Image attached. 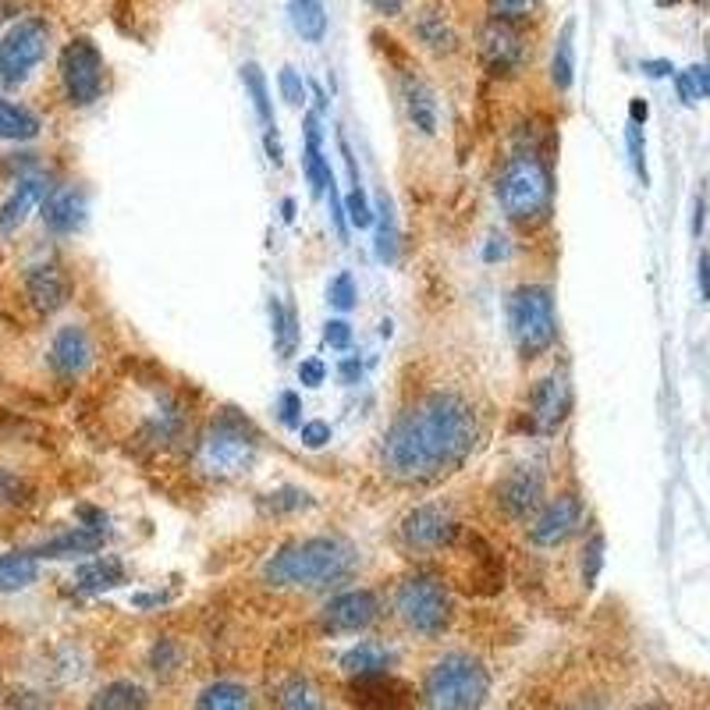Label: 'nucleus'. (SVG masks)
<instances>
[{"mask_svg":"<svg viewBox=\"0 0 710 710\" xmlns=\"http://www.w3.org/2000/svg\"><path fill=\"white\" fill-rule=\"evenodd\" d=\"M97 359V348H93V338L83 324H64L50 338V348H47V363L61 380H75L83 377L89 366Z\"/></svg>","mask_w":710,"mask_h":710,"instance_id":"2eb2a0df","label":"nucleus"},{"mask_svg":"<svg viewBox=\"0 0 710 710\" xmlns=\"http://www.w3.org/2000/svg\"><path fill=\"white\" fill-rule=\"evenodd\" d=\"M458 533H462V525L452 516V508L441 502L419 505L402 519V541L409 550H444L458 541Z\"/></svg>","mask_w":710,"mask_h":710,"instance_id":"9d476101","label":"nucleus"},{"mask_svg":"<svg viewBox=\"0 0 710 710\" xmlns=\"http://www.w3.org/2000/svg\"><path fill=\"white\" fill-rule=\"evenodd\" d=\"M327 200H331V220H334V228H338V239L345 242V239H348V217H345V200L338 195L334 181L327 186Z\"/></svg>","mask_w":710,"mask_h":710,"instance_id":"a18cd8bd","label":"nucleus"},{"mask_svg":"<svg viewBox=\"0 0 710 710\" xmlns=\"http://www.w3.org/2000/svg\"><path fill=\"white\" fill-rule=\"evenodd\" d=\"M480 58L494 75H516L525 61V33L516 22L486 18L480 25Z\"/></svg>","mask_w":710,"mask_h":710,"instance_id":"f8f14e48","label":"nucleus"},{"mask_svg":"<svg viewBox=\"0 0 710 710\" xmlns=\"http://www.w3.org/2000/svg\"><path fill=\"white\" fill-rule=\"evenodd\" d=\"M89 710H150V696L142 686H136V682H111V686H103L97 696H93V703H89Z\"/></svg>","mask_w":710,"mask_h":710,"instance_id":"c756f323","label":"nucleus"},{"mask_svg":"<svg viewBox=\"0 0 710 710\" xmlns=\"http://www.w3.org/2000/svg\"><path fill=\"white\" fill-rule=\"evenodd\" d=\"M278 89H281V100L292 103V107H302V103H306V83H302V75L292 68V64H284L281 68Z\"/></svg>","mask_w":710,"mask_h":710,"instance_id":"a19ab883","label":"nucleus"},{"mask_svg":"<svg viewBox=\"0 0 710 710\" xmlns=\"http://www.w3.org/2000/svg\"><path fill=\"white\" fill-rule=\"evenodd\" d=\"M39 217H43L50 234H75L86 225V192L78 186L50 189L43 206H39Z\"/></svg>","mask_w":710,"mask_h":710,"instance_id":"aec40b11","label":"nucleus"},{"mask_svg":"<svg viewBox=\"0 0 710 710\" xmlns=\"http://www.w3.org/2000/svg\"><path fill=\"white\" fill-rule=\"evenodd\" d=\"M107 544V530H93V525H75V530L50 536V541L33 547V558H83L97 555Z\"/></svg>","mask_w":710,"mask_h":710,"instance_id":"4be33fe9","label":"nucleus"},{"mask_svg":"<svg viewBox=\"0 0 710 710\" xmlns=\"http://www.w3.org/2000/svg\"><path fill=\"white\" fill-rule=\"evenodd\" d=\"M50 50V25L43 18H22L18 25H11L8 36L0 39V86L15 89L25 78L33 75V68L47 58Z\"/></svg>","mask_w":710,"mask_h":710,"instance_id":"6e6552de","label":"nucleus"},{"mask_svg":"<svg viewBox=\"0 0 710 710\" xmlns=\"http://www.w3.org/2000/svg\"><path fill=\"white\" fill-rule=\"evenodd\" d=\"M600 569H604V536L594 533L586 541V547H583V583H586V589L597 586Z\"/></svg>","mask_w":710,"mask_h":710,"instance_id":"58836bf2","label":"nucleus"},{"mask_svg":"<svg viewBox=\"0 0 710 710\" xmlns=\"http://www.w3.org/2000/svg\"><path fill=\"white\" fill-rule=\"evenodd\" d=\"M398 93H402V107H405V117H409V125L419 136H433V131L441 128V103H438V93H433V86L419 75V68H405L398 75Z\"/></svg>","mask_w":710,"mask_h":710,"instance_id":"6ab92c4d","label":"nucleus"},{"mask_svg":"<svg viewBox=\"0 0 710 710\" xmlns=\"http://www.w3.org/2000/svg\"><path fill=\"white\" fill-rule=\"evenodd\" d=\"M689 75H693L696 93H700V97H710V64H696V68H689Z\"/></svg>","mask_w":710,"mask_h":710,"instance_id":"5fc2aeb1","label":"nucleus"},{"mask_svg":"<svg viewBox=\"0 0 710 710\" xmlns=\"http://www.w3.org/2000/svg\"><path fill=\"white\" fill-rule=\"evenodd\" d=\"M278 710H327V703L317 682L306 675H292L278 689Z\"/></svg>","mask_w":710,"mask_h":710,"instance_id":"2f4dec72","label":"nucleus"},{"mask_svg":"<svg viewBox=\"0 0 710 710\" xmlns=\"http://www.w3.org/2000/svg\"><path fill=\"white\" fill-rule=\"evenodd\" d=\"M491 696V672L472 654H444L423 682L427 710H483Z\"/></svg>","mask_w":710,"mask_h":710,"instance_id":"39448f33","label":"nucleus"},{"mask_svg":"<svg viewBox=\"0 0 710 710\" xmlns=\"http://www.w3.org/2000/svg\"><path fill=\"white\" fill-rule=\"evenodd\" d=\"M299 438L306 448H324L327 441H331V423H324V419H309V423L299 427Z\"/></svg>","mask_w":710,"mask_h":710,"instance_id":"37998d69","label":"nucleus"},{"mask_svg":"<svg viewBox=\"0 0 710 710\" xmlns=\"http://www.w3.org/2000/svg\"><path fill=\"white\" fill-rule=\"evenodd\" d=\"M413 33L427 50H433V54H455L458 50V29L452 25L448 11H441L438 4L419 11L413 18Z\"/></svg>","mask_w":710,"mask_h":710,"instance_id":"5701e85b","label":"nucleus"},{"mask_svg":"<svg viewBox=\"0 0 710 710\" xmlns=\"http://www.w3.org/2000/svg\"><path fill=\"white\" fill-rule=\"evenodd\" d=\"M327 299H331V306H334V309L348 313V309L355 306V299H359V292H355L352 274H338V278L331 281V288H327Z\"/></svg>","mask_w":710,"mask_h":710,"instance_id":"79ce46f5","label":"nucleus"},{"mask_svg":"<svg viewBox=\"0 0 710 710\" xmlns=\"http://www.w3.org/2000/svg\"><path fill=\"white\" fill-rule=\"evenodd\" d=\"M324 341H327L331 348L345 352V348L352 345V327H348V320H331V324H327Z\"/></svg>","mask_w":710,"mask_h":710,"instance_id":"49530a36","label":"nucleus"},{"mask_svg":"<svg viewBox=\"0 0 710 710\" xmlns=\"http://www.w3.org/2000/svg\"><path fill=\"white\" fill-rule=\"evenodd\" d=\"M575 78V18L561 25V33L555 39V54H550V83H555L558 93L572 86Z\"/></svg>","mask_w":710,"mask_h":710,"instance_id":"cd10ccee","label":"nucleus"},{"mask_svg":"<svg viewBox=\"0 0 710 710\" xmlns=\"http://www.w3.org/2000/svg\"><path fill=\"white\" fill-rule=\"evenodd\" d=\"M675 89H679L682 103H696V100H700V93H696V86H693V75H689V72H679V75H675Z\"/></svg>","mask_w":710,"mask_h":710,"instance_id":"864d4df0","label":"nucleus"},{"mask_svg":"<svg viewBox=\"0 0 710 710\" xmlns=\"http://www.w3.org/2000/svg\"><path fill=\"white\" fill-rule=\"evenodd\" d=\"M508 334L522 359H536L558 341L555 299L544 284H522L508 295Z\"/></svg>","mask_w":710,"mask_h":710,"instance_id":"0eeeda50","label":"nucleus"},{"mask_svg":"<svg viewBox=\"0 0 710 710\" xmlns=\"http://www.w3.org/2000/svg\"><path fill=\"white\" fill-rule=\"evenodd\" d=\"M345 217H348V225L352 228H373V206L366 203V192L363 189H352L348 192V200H345Z\"/></svg>","mask_w":710,"mask_h":710,"instance_id":"ea45409f","label":"nucleus"},{"mask_svg":"<svg viewBox=\"0 0 710 710\" xmlns=\"http://www.w3.org/2000/svg\"><path fill=\"white\" fill-rule=\"evenodd\" d=\"M299 380H302V388H320L327 380V366L320 359H302L299 363Z\"/></svg>","mask_w":710,"mask_h":710,"instance_id":"09e8293b","label":"nucleus"},{"mask_svg":"<svg viewBox=\"0 0 710 710\" xmlns=\"http://www.w3.org/2000/svg\"><path fill=\"white\" fill-rule=\"evenodd\" d=\"M580 710H597V707H580Z\"/></svg>","mask_w":710,"mask_h":710,"instance_id":"69168bd1","label":"nucleus"},{"mask_svg":"<svg viewBox=\"0 0 710 710\" xmlns=\"http://www.w3.org/2000/svg\"><path fill=\"white\" fill-rule=\"evenodd\" d=\"M270 324H274V345H278L281 359H288L295 348L299 331H295V313L288 309L281 299H270Z\"/></svg>","mask_w":710,"mask_h":710,"instance_id":"f704fd0d","label":"nucleus"},{"mask_svg":"<svg viewBox=\"0 0 710 710\" xmlns=\"http://www.w3.org/2000/svg\"><path fill=\"white\" fill-rule=\"evenodd\" d=\"M25 302L39 313V317H54L72 302V278L61 263H36L22 278Z\"/></svg>","mask_w":710,"mask_h":710,"instance_id":"dca6fc26","label":"nucleus"},{"mask_svg":"<svg viewBox=\"0 0 710 710\" xmlns=\"http://www.w3.org/2000/svg\"><path fill=\"white\" fill-rule=\"evenodd\" d=\"M39 117L29 111V107H22V103H11L0 97V139H8V142H29L39 136Z\"/></svg>","mask_w":710,"mask_h":710,"instance_id":"7c9ffc66","label":"nucleus"},{"mask_svg":"<svg viewBox=\"0 0 710 710\" xmlns=\"http://www.w3.org/2000/svg\"><path fill=\"white\" fill-rule=\"evenodd\" d=\"M259 455V433L245 416L225 409L195 444V469L210 480H234L253 469Z\"/></svg>","mask_w":710,"mask_h":710,"instance_id":"20e7f679","label":"nucleus"},{"mask_svg":"<svg viewBox=\"0 0 710 710\" xmlns=\"http://www.w3.org/2000/svg\"><path fill=\"white\" fill-rule=\"evenodd\" d=\"M359 565L355 547L341 536H306L284 544L263 565V583L278 589H327L345 583Z\"/></svg>","mask_w":710,"mask_h":710,"instance_id":"f03ea898","label":"nucleus"},{"mask_svg":"<svg viewBox=\"0 0 710 710\" xmlns=\"http://www.w3.org/2000/svg\"><path fill=\"white\" fill-rule=\"evenodd\" d=\"M313 505L306 491H295V486H284V491L270 494V508L274 511H295V508H306Z\"/></svg>","mask_w":710,"mask_h":710,"instance_id":"c03bdc74","label":"nucleus"},{"mask_svg":"<svg viewBox=\"0 0 710 710\" xmlns=\"http://www.w3.org/2000/svg\"><path fill=\"white\" fill-rule=\"evenodd\" d=\"M47 192H50V181L43 175L18 178L15 192H11L4 203H0V234H15L25 225V220L33 217V210L43 206Z\"/></svg>","mask_w":710,"mask_h":710,"instance_id":"412c9836","label":"nucleus"},{"mask_svg":"<svg viewBox=\"0 0 710 710\" xmlns=\"http://www.w3.org/2000/svg\"><path fill=\"white\" fill-rule=\"evenodd\" d=\"M486 8H491V18H502V22H525L533 18L536 11V0H486Z\"/></svg>","mask_w":710,"mask_h":710,"instance_id":"4c0bfd02","label":"nucleus"},{"mask_svg":"<svg viewBox=\"0 0 710 710\" xmlns=\"http://www.w3.org/2000/svg\"><path fill=\"white\" fill-rule=\"evenodd\" d=\"M377 614H380V600L373 589H345V594L327 600V608L320 611V625L331 636H352L370 629L377 622Z\"/></svg>","mask_w":710,"mask_h":710,"instance_id":"ddd939ff","label":"nucleus"},{"mask_svg":"<svg viewBox=\"0 0 710 710\" xmlns=\"http://www.w3.org/2000/svg\"><path fill=\"white\" fill-rule=\"evenodd\" d=\"M377 259L380 263H394L398 259V231H394V217H391V206L388 200L377 203Z\"/></svg>","mask_w":710,"mask_h":710,"instance_id":"c9c22d12","label":"nucleus"},{"mask_svg":"<svg viewBox=\"0 0 710 710\" xmlns=\"http://www.w3.org/2000/svg\"><path fill=\"white\" fill-rule=\"evenodd\" d=\"M175 657H178V650H175V643L170 639H161L153 647V668L156 672H170V664H175Z\"/></svg>","mask_w":710,"mask_h":710,"instance_id":"3c124183","label":"nucleus"},{"mask_svg":"<svg viewBox=\"0 0 710 710\" xmlns=\"http://www.w3.org/2000/svg\"><path fill=\"white\" fill-rule=\"evenodd\" d=\"M700 299L710 302V253H700Z\"/></svg>","mask_w":710,"mask_h":710,"instance_id":"4d7b16f0","label":"nucleus"},{"mask_svg":"<svg viewBox=\"0 0 710 710\" xmlns=\"http://www.w3.org/2000/svg\"><path fill=\"white\" fill-rule=\"evenodd\" d=\"M359 373H363L359 359H345V363H341V377H345V380H355V377H359Z\"/></svg>","mask_w":710,"mask_h":710,"instance_id":"680f3d73","label":"nucleus"},{"mask_svg":"<svg viewBox=\"0 0 710 710\" xmlns=\"http://www.w3.org/2000/svg\"><path fill=\"white\" fill-rule=\"evenodd\" d=\"M348 696L359 710H409L416 703V693L409 682L394 679L391 672L352 679Z\"/></svg>","mask_w":710,"mask_h":710,"instance_id":"a211bd4d","label":"nucleus"},{"mask_svg":"<svg viewBox=\"0 0 710 710\" xmlns=\"http://www.w3.org/2000/svg\"><path fill=\"white\" fill-rule=\"evenodd\" d=\"M572 413V388L565 373H547L530 394V419L536 433H558Z\"/></svg>","mask_w":710,"mask_h":710,"instance_id":"f3484780","label":"nucleus"},{"mask_svg":"<svg viewBox=\"0 0 710 710\" xmlns=\"http://www.w3.org/2000/svg\"><path fill=\"white\" fill-rule=\"evenodd\" d=\"M643 72H647L650 78H664V75H672V61H643Z\"/></svg>","mask_w":710,"mask_h":710,"instance_id":"052dcab7","label":"nucleus"},{"mask_svg":"<svg viewBox=\"0 0 710 710\" xmlns=\"http://www.w3.org/2000/svg\"><path fill=\"white\" fill-rule=\"evenodd\" d=\"M61 86L72 107H89L103 93V54L93 39L75 36L61 50Z\"/></svg>","mask_w":710,"mask_h":710,"instance_id":"1a4fd4ad","label":"nucleus"},{"mask_svg":"<svg viewBox=\"0 0 710 710\" xmlns=\"http://www.w3.org/2000/svg\"><path fill=\"white\" fill-rule=\"evenodd\" d=\"M494 502L508 519H516V522L533 519L536 511H541V505L547 502L544 472L536 466H516L494 486Z\"/></svg>","mask_w":710,"mask_h":710,"instance_id":"9b49d317","label":"nucleus"},{"mask_svg":"<svg viewBox=\"0 0 710 710\" xmlns=\"http://www.w3.org/2000/svg\"><path fill=\"white\" fill-rule=\"evenodd\" d=\"M128 580L125 575V565L122 558H114V555H100L93 561H86V565H78L75 569V589H83V594H100V589H114V586H122Z\"/></svg>","mask_w":710,"mask_h":710,"instance_id":"393cba45","label":"nucleus"},{"mask_svg":"<svg viewBox=\"0 0 710 710\" xmlns=\"http://www.w3.org/2000/svg\"><path fill=\"white\" fill-rule=\"evenodd\" d=\"M657 4H661V8H668V4H675V0H657Z\"/></svg>","mask_w":710,"mask_h":710,"instance_id":"0e129e2a","label":"nucleus"},{"mask_svg":"<svg viewBox=\"0 0 710 710\" xmlns=\"http://www.w3.org/2000/svg\"><path fill=\"white\" fill-rule=\"evenodd\" d=\"M625 147H629V161L636 167V178L643 186H650V170H647V142H643V125L629 122L625 128Z\"/></svg>","mask_w":710,"mask_h":710,"instance_id":"e433bc0d","label":"nucleus"},{"mask_svg":"<svg viewBox=\"0 0 710 710\" xmlns=\"http://www.w3.org/2000/svg\"><path fill=\"white\" fill-rule=\"evenodd\" d=\"M703 220H707V195H696V214H693V234H696V239L703 234Z\"/></svg>","mask_w":710,"mask_h":710,"instance_id":"13d9d810","label":"nucleus"},{"mask_svg":"<svg viewBox=\"0 0 710 710\" xmlns=\"http://www.w3.org/2000/svg\"><path fill=\"white\" fill-rule=\"evenodd\" d=\"M281 217H284V220H292V217H295V203H292V200H284V203H281Z\"/></svg>","mask_w":710,"mask_h":710,"instance_id":"e2e57ef3","label":"nucleus"},{"mask_svg":"<svg viewBox=\"0 0 710 710\" xmlns=\"http://www.w3.org/2000/svg\"><path fill=\"white\" fill-rule=\"evenodd\" d=\"M391 664H394V654L388 647H380V643H355L352 650L341 654V668H345L352 679L391 672Z\"/></svg>","mask_w":710,"mask_h":710,"instance_id":"bb28decb","label":"nucleus"},{"mask_svg":"<svg viewBox=\"0 0 710 710\" xmlns=\"http://www.w3.org/2000/svg\"><path fill=\"white\" fill-rule=\"evenodd\" d=\"M480 444V413L462 391H430L394 416L380 469L394 483H438L458 472Z\"/></svg>","mask_w":710,"mask_h":710,"instance_id":"f257e3e1","label":"nucleus"},{"mask_svg":"<svg viewBox=\"0 0 710 710\" xmlns=\"http://www.w3.org/2000/svg\"><path fill=\"white\" fill-rule=\"evenodd\" d=\"M302 170H306V181H309V192L313 195H324L327 186L334 181L331 164H327L324 147H320V117L317 114H306V147H302Z\"/></svg>","mask_w":710,"mask_h":710,"instance_id":"b1692460","label":"nucleus"},{"mask_svg":"<svg viewBox=\"0 0 710 710\" xmlns=\"http://www.w3.org/2000/svg\"><path fill=\"white\" fill-rule=\"evenodd\" d=\"M195 710H253V693L239 682H214L200 693Z\"/></svg>","mask_w":710,"mask_h":710,"instance_id":"473e14b6","label":"nucleus"},{"mask_svg":"<svg viewBox=\"0 0 710 710\" xmlns=\"http://www.w3.org/2000/svg\"><path fill=\"white\" fill-rule=\"evenodd\" d=\"M583 525V502L575 494H558L541 505L530 522V544L536 547H561Z\"/></svg>","mask_w":710,"mask_h":710,"instance_id":"4468645a","label":"nucleus"},{"mask_svg":"<svg viewBox=\"0 0 710 710\" xmlns=\"http://www.w3.org/2000/svg\"><path fill=\"white\" fill-rule=\"evenodd\" d=\"M242 83L249 89V97H253V107H256V117L263 128H274V103H270V86H267V75L256 61H245L242 64Z\"/></svg>","mask_w":710,"mask_h":710,"instance_id":"72a5a7b5","label":"nucleus"},{"mask_svg":"<svg viewBox=\"0 0 710 710\" xmlns=\"http://www.w3.org/2000/svg\"><path fill=\"white\" fill-rule=\"evenodd\" d=\"M497 203L502 214L519 228H536L550 217L555 206V178H550V164L544 153H525L516 150L508 156V164L497 175Z\"/></svg>","mask_w":710,"mask_h":710,"instance_id":"7ed1b4c3","label":"nucleus"},{"mask_svg":"<svg viewBox=\"0 0 710 710\" xmlns=\"http://www.w3.org/2000/svg\"><path fill=\"white\" fill-rule=\"evenodd\" d=\"M263 147H267V156H270V164H274V167H281V164H284V150H281L278 131H274V128L263 131Z\"/></svg>","mask_w":710,"mask_h":710,"instance_id":"603ef678","label":"nucleus"},{"mask_svg":"<svg viewBox=\"0 0 710 710\" xmlns=\"http://www.w3.org/2000/svg\"><path fill=\"white\" fill-rule=\"evenodd\" d=\"M370 8L377 11V15H384V18H394V15H402L405 0H370Z\"/></svg>","mask_w":710,"mask_h":710,"instance_id":"6e6d98bb","label":"nucleus"},{"mask_svg":"<svg viewBox=\"0 0 710 710\" xmlns=\"http://www.w3.org/2000/svg\"><path fill=\"white\" fill-rule=\"evenodd\" d=\"M22 494H25V486L15 472L0 469V505H15V502H22Z\"/></svg>","mask_w":710,"mask_h":710,"instance_id":"de8ad7c7","label":"nucleus"},{"mask_svg":"<svg viewBox=\"0 0 710 710\" xmlns=\"http://www.w3.org/2000/svg\"><path fill=\"white\" fill-rule=\"evenodd\" d=\"M39 580V558L33 550H8L0 555V594H18Z\"/></svg>","mask_w":710,"mask_h":710,"instance_id":"a878e982","label":"nucleus"},{"mask_svg":"<svg viewBox=\"0 0 710 710\" xmlns=\"http://www.w3.org/2000/svg\"><path fill=\"white\" fill-rule=\"evenodd\" d=\"M647 117H650L647 100H639V97H636L633 103H629V122H633V125H643V122H647Z\"/></svg>","mask_w":710,"mask_h":710,"instance_id":"bf43d9fd","label":"nucleus"},{"mask_svg":"<svg viewBox=\"0 0 710 710\" xmlns=\"http://www.w3.org/2000/svg\"><path fill=\"white\" fill-rule=\"evenodd\" d=\"M281 423L284 427H302V398L295 391L281 394Z\"/></svg>","mask_w":710,"mask_h":710,"instance_id":"8fccbe9b","label":"nucleus"},{"mask_svg":"<svg viewBox=\"0 0 710 710\" xmlns=\"http://www.w3.org/2000/svg\"><path fill=\"white\" fill-rule=\"evenodd\" d=\"M394 614H398V622L409 629V633L433 639L452 625L455 604H452V594H448V586H444V580H438V575H430V572H416L394 589Z\"/></svg>","mask_w":710,"mask_h":710,"instance_id":"423d86ee","label":"nucleus"},{"mask_svg":"<svg viewBox=\"0 0 710 710\" xmlns=\"http://www.w3.org/2000/svg\"><path fill=\"white\" fill-rule=\"evenodd\" d=\"M288 18H292V29L306 39V43H320L327 36L324 0H288Z\"/></svg>","mask_w":710,"mask_h":710,"instance_id":"c85d7f7f","label":"nucleus"}]
</instances>
